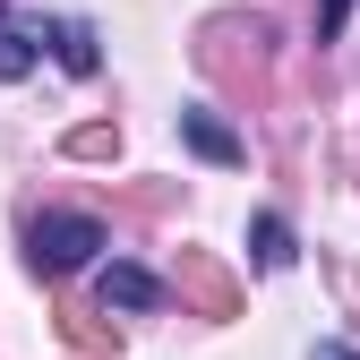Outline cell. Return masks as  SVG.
Instances as JSON below:
<instances>
[{
	"label": "cell",
	"instance_id": "8992f818",
	"mask_svg": "<svg viewBox=\"0 0 360 360\" xmlns=\"http://www.w3.org/2000/svg\"><path fill=\"white\" fill-rule=\"evenodd\" d=\"M34 69V34H18V26H0V86H18Z\"/></svg>",
	"mask_w": 360,
	"mask_h": 360
},
{
	"label": "cell",
	"instance_id": "5b68a950",
	"mask_svg": "<svg viewBox=\"0 0 360 360\" xmlns=\"http://www.w3.org/2000/svg\"><path fill=\"white\" fill-rule=\"evenodd\" d=\"M249 257H257V275H283V266L300 257L292 249V223L283 214H249Z\"/></svg>",
	"mask_w": 360,
	"mask_h": 360
},
{
	"label": "cell",
	"instance_id": "52a82bcc",
	"mask_svg": "<svg viewBox=\"0 0 360 360\" xmlns=\"http://www.w3.org/2000/svg\"><path fill=\"white\" fill-rule=\"evenodd\" d=\"M343 18H352V0H318V43H335V34H343Z\"/></svg>",
	"mask_w": 360,
	"mask_h": 360
},
{
	"label": "cell",
	"instance_id": "6da1fadb",
	"mask_svg": "<svg viewBox=\"0 0 360 360\" xmlns=\"http://www.w3.org/2000/svg\"><path fill=\"white\" fill-rule=\"evenodd\" d=\"M95 249H112L95 214H34V223H26V266H34L43 283H60V275H77V266H95Z\"/></svg>",
	"mask_w": 360,
	"mask_h": 360
},
{
	"label": "cell",
	"instance_id": "7a4b0ae2",
	"mask_svg": "<svg viewBox=\"0 0 360 360\" xmlns=\"http://www.w3.org/2000/svg\"><path fill=\"white\" fill-rule=\"evenodd\" d=\"M95 300H103V309H120V318H146V309H163V283L146 275V266L112 257L103 275H95Z\"/></svg>",
	"mask_w": 360,
	"mask_h": 360
},
{
	"label": "cell",
	"instance_id": "277c9868",
	"mask_svg": "<svg viewBox=\"0 0 360 360\" xmlns=\"http://www.w3.org/2000/svg\"><path fill=\"white\" fill-rule=\"evenodd\" d=\"M43 43H52V60H60L69 77H95V69H103L95 26H86V18H52V26H43Z\"/></svg>",
	"mask_w": 360,
	"mask_h": 360
},
{
	"label": "cell",
	"instance_id": "3957f363",
	"mask_svg": "<svg viewBox=\"0 0 360 360\" xmlns=\"http://www.w3.org/2000/svg\"><path fill=\"white\" fill-rule=\"evenodd\" d=\"M180 146H189V155H206V163H240V155H249L232 129L206 112V103H180Z\"/></svg>",
	"mask_w": 360,
	"mask_h": 360
},
{
	"label": "cell",
	"instance_id": "ba28073f",
	"mask_svg": "<svg viewBox=\"0 0 360 360\" xmlns=\"http://www.w3.org/2000/svg\"><path fill=\"white\" fill-rule=\"evenodd\" d=\"M309 360H360V352H343V343H318V352H309Z\"/></svg>",
	"mask_w": 360,
	"mask_h": 360
}]
</instances>
